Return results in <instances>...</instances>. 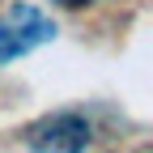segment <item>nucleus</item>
<instances>
[{
  "instance_id": "f257e3e1",
  "label": "nucleus",
  "mask_w": 153,
  "mask_h": 153,
  "mask_svg": "<svg viewBox=\"0 0 153 153\" xmlns=\"http://www.w3.org/2000/svg\"><path fill=\"white\" fill-rule=\"evenodd\" d=\"M55 38V22L34 9V4H13L0 17V64L17 60V55H30L34 47H43Z\"/></svg>"
},
{
  "instance_id": "f03ea898",
  "label": "nucleus",
  "mask_w": 153,
  "mask_h": 153,
  "mask_svg": "<svg viewBox=\"0 0 153 153\" xmlns=\"http://www.w3.org/2000/svg\"><path fill=\"white\" fill-rule=\"evenodd\" d=\"M89 140H94V132L85 123V115H76V111H55L26 128V145L34 153H85Z\"/></svg>"
},
{
  "instance_id": "7ed1b4c3",
  "label": "nucleus",
  "mask_w": 153,
  "mask_h": 153,
  "mask_svg": "<svg viewBox=\"0 0 153 153\" xmlns=\"http://www.w3.org/2000/svg\"><path fill=\"white\" fill-rule=\"evenodd\" d=\"M55 4H89V0H55Z\"/></svg>"
}]
</instances>
